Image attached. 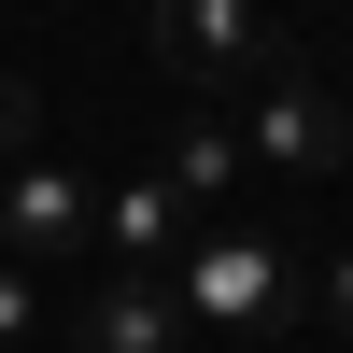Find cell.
<instances>
[{
  "mask_svg": "<svg viewBox=\"0 0 353 353\" xmlns=\"http://www.w3.org/2000/svg\"><path fill=\"white\" fill-rule=\"evenodd\" d=\"M57 353H184V311H170V283H85L71 325H57Z\"/></svg>",
  "mask_w": 353,
  "mask_h": 353,
  "instance_id": "obj_5",
  "label": "cell"
},
{
  "mask_svg": "<svg viewBox=\"0 0 353 353\" xmlns=\"http://www.w3.org/2000/svg\"><path fill=\"white\" fill-rule=\"evenodd\" d=\"M85 241H99V184H85V156H14V170H0V269L43 283L57 254H85Z\"/></svg>",
  "mask_w": 353,
  "mask_h": 353,
  "instance_id": "obj_2",
  "label": "cell"
},
{
  "mask_svg": "<svg viewBox=\"0 0 353 353\" xmlns=\"http://www.w3.org/2000/svg\"><path fill=\"white\" fill-rule=\"evenodd\" d=\"M170 311H184V339H297V241L283 226H198L184 254H170Z\"/></svg>",
  "mask_w": 353,
  "mask_h": 353,
  "instance_id": "obj_1",
  "label": "cell"
},
{
  "mask_svg": "<svg viewBox=\"0 0 353 353\" xmlns=\"http://www.w3.org/2000/svg\"><path fill=\"white\" fill-rule=\"evenodd\" d=\"M14 156H43V85L0 71V170H14Z\"/></svg>",
  "mask_w": 353,
  "mask_h": 353,
  "instance_id": "obj_8",
  "label": "cell"
},
{
  "mask_svg": "<svg viewBox=\"0 0 353 353\" xmlns=\"http://www.w3.org/2000/svg\"><path fill=\"white\" fill-rule=\"evenodd\" d=\"M325 339H353V254L325 269Z\"/></svg>",
  "mask_w": 353,
  "mask_h": 353,
  "instance_id": "obj_10",
  "label": "cell"
},
{
  "mask_svg": "<svg viewBox=\"0 0 353 353\" xmlns=\"http://www.w3.org/2000/svg\"><path fill=\"white\" fill-rule=\"evenodd\" d=\"M28 339H43V283H28V269H0V353H28Z\"/></svg>",
  "mask_w": 353,
  "mask_h": 353,
  "instance_id": "obj_9",
  "label": "cell"
},
{
  "mask_svg": "<svg viewBox=\"0 0 353 353\" xmlns=\"http://www.w3.org/2000/svg\"><path fill=\"white\" fill-rule=\"evenodd\" d=\"M184 241H198V226H184V198H170L156 170H128V184H99V254H113L128 283H156V269H170Z\"/></svg>",
  "mask_w": 353,
  "mask_h": 353,
  "instance_id": "obj_6",
  "label": "cell"
},
{
  "mask_svg": "<svg viewBox=\"0 0 353 353\" xmlns=\"http://www.w3.org/2000/svg\"><path fill=\"white\" fill-rule=\"evenodd\" d=\"M156 57L198 85V113H212L226 85H269V71H283V28L241 14V0H156Z\"/></svg>",
  "mask_w": 353,
  "mask_h": 353,
  "instance_id": "obj_3",
  "label": "cell"
},
{
  "mask_svg": "<svg viewBox=\"0 0 353 353\" xmlns=\"http://www.w3.org/2000/svg\"><path fill=\"white\" fill-rule=\"evenodd\" d=\"M226 128H241L254 170H339V156H353V99H339L325 71H269Z\"/></svg>",
  "mask_w": 353,
  "mask_h": 353,
  "instance_id": "obj_4",
  "label": "cell"
},
{
  "mask_svg": "<svg viewBox=\"0 0 353 353\" xmlns=\"http://www.w3.org/2000/svg\"><path fill=\"white\" fill-rule=\"evenodd\" d=\"M156 184L184 198V226H226V198L254 184V156H241V128H226V113H184V128H170V156H156Z\"/></svg>",
  "mask_w": 353,
  "mask_h": 353,
  "instance_id": "obj_7",
  "label": "cell"
}]
</instances>
